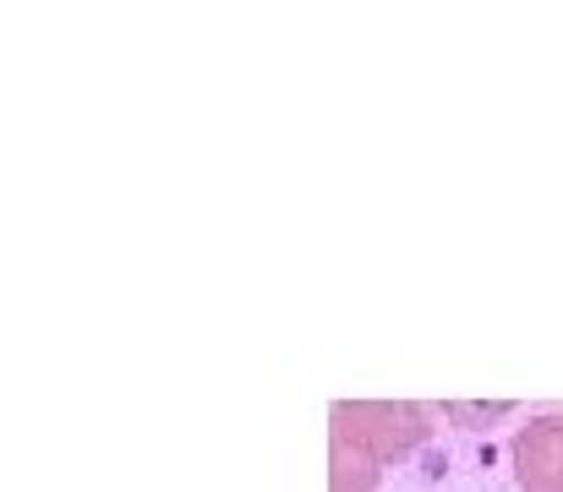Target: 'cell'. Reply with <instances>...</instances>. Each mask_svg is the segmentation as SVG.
I'll use <instances>...</instances> for the list:
<instances>
[{"label":"cell","mask_w":563,"mask_h":492,"mask_svg":"<svg viewBox=\"0 0 563 492\" xmlns=\"http://www.w3.org/2000/svg\"><path fill=\"white\" fill-rule=\"evenodd\" d=\"M329 422H334V444L373 460L377 471L416 455L432 438V416L410 400H340Z\"/></svg>","instance_id":"obj_1"},{"label":"cell","mask_w":563,"mask_h":492,"mask_svg":"<svg viewBox=\"0 0 563 492\" xmlns=\"http://www.w3.org/2000/svg\"><path fill=\"white\" fill-rule=\"evenodd\" d=\"M509 460H515V488L520 492H563V411L531 416L515 433Z\"/></svg>","instance_id":"obj_2"},{"label":"cell","mask_w":563,"mask_h":492,"mask_svg":"<svg viewBox=\"0 0 563 492\" xmlns=\"http://www.w3.org/2000/svg\"><path fill=\"white\" fill-rule=\"evenodd\" d=\"M377 471L373 460H362V455H351V449H329V492H377Z\"/></svg>","instance_id":"obj_3"}]
</instances>
